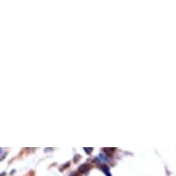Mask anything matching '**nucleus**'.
<instances>
[{"instance_id": "2", "label": "nucleus", "mask_w": 176, "mask_h": 176, "mask_svg": "<svg viewBox=\"0 0 176 176\" xmlns=\"http://www.w3.org/2000/svg\"><path fill=\"white\" fill-rule=\"evenodd\" d=\"M104 152L109 153V155H112V153H114V152H115V148H104Z\"/></svg>"}, {"instance_id": "1", "label": "nucleus", "mask_w": 176, "mask_h": 176, "mask_svg": "<svg viewBox=\"0 0 176 176\" xmlns=\"http://www.w3.org/2000/svg\"><path fill=\"white\" fill-rule=\"evenodd\" d=\"M91 169V165H89V164H84V165H82L81 167H79V173H82V174H86L89 170Z\"/></svg>"}, {"instance_id": "4", "label": "nucleus", "mask_w": 176, "mask_h": 176, "mask_svg": "<svg viewBox=\"0 0 176 176\" xmlns=\"http://www.w3.org/2000/svg\"><path fill=\"white\" fill-rule=\"evenodd\" d=\"M84 150H85L86 153H91V152H92V148H84Z\"/></svg>"}, {"instance_id": "3", "label": "nucleus", "mask_w": 176, "mask_h": 176, "mask_svg": "<svg viewBox=\"0 0 176 176\" xmlns=\"http://www.w3.org/2000/svg\"><path fill=\"white\" fill-rule=\"evenodd\" d=\"M101 169L104 170V172H105V174L107 175V176H111V174H109V169L106 166H101Z\"/></svg>"}, {"instance_id": "5", "label": "nucleus", "mask_w": 176, "mask_h": 176, "mask_svg": "<svg viewBox=\"0 0 176 176\" xmlns=\"http://www.w3.org/2000/svg\"><path fill=\"white\" fill-rule=\"evenodd\" d=\"M71 176H78V174H77V173H74V174L71 175Z\"/></svg>"}]
</instances>
